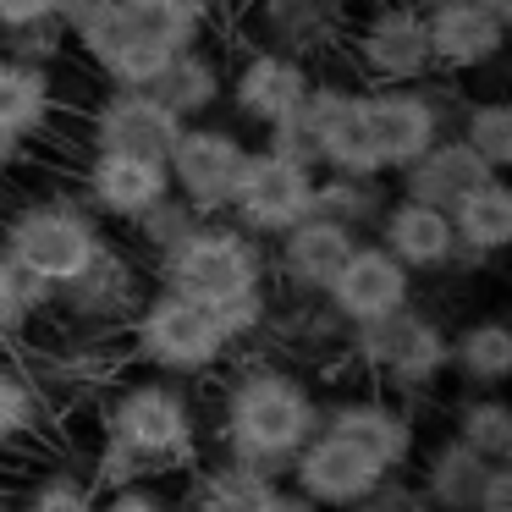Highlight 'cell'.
<instances>
[{"instance_id":"6da1fadb","label":"cell","mask_w":512,"mask_h":512,"mask_svg":"<svg viewBox=\"0 0 512 512\" xmlns=\"http://www.w3.org/2000/svg\"><path fill=\"white\" fill-rule=\"evenodd\" d=\"M314 435H320V402H314L303 375H292L281 364H248L232 375V386L221 397L226 463L281 479Z\"/></svg>"},{"instance_id":"7a4b0ae2","label":"cell","mask_w":512,"mask_h":512,"mask_svg":"<svg viewBox=\"0 0 512 512\" xmlns=\"http://www.w3.org/2000/svg\"><path fill=\"white\" fill-rule=\"evenodd\" d=\"M105 232L83 204L72 199H34L6 215L0 226V254L23 281L39 292H61L100 259Z\"/></svg>"},{"instance_id":"3957f363","label":"cell","mask_w":512,"mask_h":512,"mask_svg":"<svg viewBox=\"0 0 512 512\" xmlns=\"http://www.w3.org/2000/svg\"><path fill=\"white\" fill-rule=\"evenodd\" d=\"M265 276H270L265 243L237 232L232 221H199L171 254H160V287L182 292L204 309H226L248 292H265Z\"/></svg>"},{"instance_id":"277c9868","label":"cell","mask_w":512,"mask_h":512,"mask_svg":"<svg viewBox=\"0 0 512 512\" xmlns=\"http://www.w3.org/2000/svg\"><path fill=\"white\" fill-rule=\"evenodd\" d=\"M204 28H193L188 17L149 6V0H116L111 17L83 39V56L111 89H149L160 72L171 67V56H182L188 45H199Z\"/></svg>"},{"instance_id":"5b68a950","label":"cell","mask_w":512,"mask_h":512,"mask_svg":"<svg viewBox=\"0 0 512 512\" xmlns=\"http://www.w3.org/2000/svg\"><path fill=\"white\" fill-rule=\"evenodd\" d=\"M105 441L138 463V474H177L199 452L193 402L171 380H133L105 408Z\"/></svg>"},{"instance_id":"8992f818","label":"cell","mask_w":512,"mask_h":512,"mask_svg":"<svg viewBox=\"0 0 512 512\" xmlns=\"http://www.w3.org/2000/svg\"><path fill=\"white\" fill-rule=\"evenodd\" d=\"M133 353L155 375H210L232 353V336L221 331L215 309L160 287L133 309Z\"/></svg>"},{"instance_id":"52a82bcc","label":"cell","mask_w":512,"mask_h":512,"mask_svg":"<svg viewBox=\"0 0 512 512\" xmlns=\"http://www.w3.org/2000/svg\"><path fill=\"white\" fill-rule=\"evenodd\" d=\"M314 177H320V171H303V166H292V160L270 155V149H248L226 215H232L237 232L259 237V243H265V237L276 243L281 232H292L298 221L314 215Z\"/></svg>"},{"instance_id":"ba28073f","label":"cell","mask_w":512,"mask_h":512,"mask_svg":"<svg viewBox=\"0 0 512 512\" xmlns=\"http://www.w3.org/2000/svg\"><path fill=\"white\" fill-rule=\"evenodd\" d=\"M446 111H452V105H446V94L424 89V83H408V89H364L369 155H375L380 177L408 171L430 144H441L446 122H452Z\"/></svg>"},{"instance_id":"9c48e42d","label":"cell","mask_w":512,"mask_h":512,"mask_svg":"<svg viewBox=\"0 0 512 512\" xmlns=\"http://www.w3.org/2000/svg\"><path fill=\"white\" fill-rule=\"evenodd\" d=\"M353 353L391 391H424L446 369V331H441V320H430V314H419L408 303V309L386 314L375 325H358Z\"/></svg>"},{"instance_id":"30bf717a","label":"cell","mask_w":512,"mask_h":512,"mask_svg":"<svg viewBox=\"0 0 512 512\" xmlns=\"http://www.w3.org/2000/svg\"><path fill=\"white\" fill-rule=\"evenodd\" d=\"M243 160H248V144L232 133V127L188 122L177 133V144H171V155H166L171 193H177L199 221H215V215H226V204H232V188H237V177H243Z\"/></svg>"},{"instance_id":"8fae6325","label":"cell","mask_w":512,"mask_h":512,"mask_svg":"<svg viewBox=\"0 0 512 512\" xmlns=\"http://www.w3.org/2000/svg\"><path fill=\"white\" fill-rule=\"evenodd\" d=\"M353 61L375 89H408L430 78V34L413 0H375L353 28Z\"/></svg>"},{"instance_id":"7c38bea8","label":"cell","mask_w":512,"mask_h":512,"mask_svg":"<svg viewBox=\"0 0 512 512\" xmlns=\"http://www.w3.org/2000/svg\"><path fill=\"white\" fill-rule=\"evenodd\" d=\"M287 474H292V490H298L303 501H314L320 512H347V507H358L391 468H380L358 441H347V435H336L320 424V435L292 457Z\"/></svg>"},{"instance_id":"4fadbf2b","label":"cell","mask_w":512,"mask_h":512,"mask_svg":"<svg viewBox=\"0 0 512 512\" xmlns=\"http://www.w3.org/2000/svg\"><path fill=\"white\" fill-rule=\"evenodd\" d=\"M320 298H325V314H331V320H342L358 331V325H375V320H386V314L408 309L413 276L380 243H364V237H358L353 254L342 259V270L331 276V287H325Z\"/></svg>"},{"instance_id":"5bb4252c","label":"cell","mask_w":512,"mask_h":512,"mask_svg":"<svg viewBox=\"0 0 512 512\" xmlns=\"http://www.w3.org/2000/svg\"><path fill=\"white\" fill-rule=\"evenodd\" d=\"M182 127L188 122H177V116L144 89H111L89 111V138H94L100 155H133V160H160V166H166V155H171Z\"/></svg>"},{"instance_id":"9a60e30c","label":"cell","mask_w":512,"mask_h":512,"mask_svg":"<svg viewBox=\"0 0 512 512\" xmlns=\"http://www.w3.org/2000/svg\"><path fill=\"white\" fill-rule=\"evenodd\" d=\"M424 12V34H430V67L452 72H479L501 56L507 45V23L496 12H485L479 0H413Z\"/></svg>"},{"instance_id":"2e32d148","label":"cell","mask_w":512,"mask_h":512,"mask_svg":"<svg viewBox=\"0 0 512 512\" xmlns=\"http://www.w3.org/2000/svg\"><path fill=\"white\" fill-rule=\"evenodd\" d=\"M314 89L309 61L281 56V50H248L232 72H226V100L243 122L254 127H276L281 116H292Z\"/></svg>"},{"instance_id":"e0dca14e","label":"cell","mask_w":512,"mask_h":512,"mask_svg":"<svg viewBox=\"0 0 512 512\" xmlns=\"http://www.w3.org/2000/svg\"><path fill=\"white\" fill-rule=\"evenodd\" d=\"M375 243L397 259L408 276H435V270L457 265V237H452V221L446 210H430L419 199H386L375 221Z\"/></svg>"},{"instance_id":"ac0fdd59","label":"cell","mask_w":512,"mask_h":512,"mask_svg":"<svg viewBox=\"0 0 512 512\" xmlns=\"http://www.w3.org/2000/svg\"><path fill=\"white\" fill-rule=\"evenodd\" d=\"M353 243H358V232L325 221V215H309V221H298L292 232L276 237L270 270H276V276L287 281L292 292H303V298H320V292L331 287V276L342 270V259L353 254Z\"/></svg>"},{"instance_id":"d6986e66","label":"cell","mask_w":512,"mask_h":512,"mask_svg":"<svg viewBox=\"0 0 512 512\" xmlns=\"http://www.w3.org/2000/svg\"><path fill=\"white\" fill-rule=\"evenodd\" d=\"M83 193H89L94 215L105 221H127L133 226L149 204H160L171 193V177L160 160H133V155H89V171H83Z\"/></svg>"},{"instance_id":"ffe728a7","label":"cell","mask_w":512,"mask_h":512,"mask_svg":"<svg viewBox=\"0 0 512 512\" xmlns=\"http://www.w3.org/2000/svg\"><path fill=\"white\" fill-rule=\"evenodd\" d=\"M320 424L336 435H347V441H358L380 468H391V474H402V468L413 463V446H419L413 419L386 397H347V402H336V408H320Z\"/></svg>"},{"instance_id":"44dd1931","label":"cell","mask_w":512,"mask_h":512,"mask_svg":"<svg viewBox=\"0 0 512 512\" xmlns=\"http://www.w3.org/2000/svg\"><path fill=\"white\" fill-rule=\"evenodd\" d=\"M397 177H402V199H419V204H430V210L452 215L457 204H463L479 182L496 177V171H490L457 133H446L441 144H430L408 171H397Z\"/></svg>"},{"instance_id":"7402d4cb","label":"cell","mask_w":512,"mask_h":512,"mask_svg":"<svg viewBox=\"0 0 512 512\" xmlns=\"http://www.w3.org/2000/svg\"><path fill=\"white\" fill-rule=\"evenodd\" d=\"M254 50L309 61L320 45L342 34V0H254Z\"/></svg>"},{"instance_id":"603a6c76","label":"cell","mask_w":512,"mask_h":512,"mask_svg":"<svg viewBox=\"0 0 512 512\" xmlns=\"http://www.w3.org/2000/svg\"><path fill=\"white\" fill-rule=\"evenodd\" d=\"M61 298H67L72 320H89V325H116V320H127V314L144 303L138 298L133 259H127L122 248H111V243L100 248V259H94L72 287H61Z\"/></svg>"},{"instance_id":"cb8c5ba5","label":"cell","mask_w":512,"mask_h":512,"mask_svg":"<svg viewBox=\"0 0 512 512\" xmlns=\"http://www.w3.org/2000/svg\"><path fill=\"white\" fill-rule=\"evenodd\" d=\"M144 94H155L177 122H204V116L226 100V61L215 56V50H204V39H199V45H188L182 56H171V67L160 72Z\"/></svg>"},{"instance_id":"d4e9b609","label":"cell","mask_w":512,"mask_h":512,"mask_svg":"<svg viewBox=\"0 0 512 512\" xmlns=\"http://www.w3.org/2000/svg\"><path fill=\"white\" fill-rule=\"evenodd\" d=\"M446 221H452V237H457V259H474V265L496 259L512 243V188L501 177L479 182Z\"/></svg>"},{"instance_id":"484cf974","label":"cell","mask_w":512,"mask_h":512,"mask_svg":"<svg viewBox=\"0 0 512 512\" xmlns=\"http://www.w3.org/2000/svg\"><path fill=\"white\" fill-rule=\"evenodd\" d=\"M446 369L474 391H496L512 375V325L468 320L457 336H446Z\"/></svg>"},{"instance_id":"4316f807","label":"cell","mask_w":512,"mask_h":512,"mask_svg":"<svg viewBox=\"0 0 512 512\" xmlns=\"http://www.w3.org/2000/svg\"><path fill=\"white\" fill-rule=\"evenodd\" d=\"M276 490H281V479L221 457L215 468H199V474H193L182 512H270L276 507Z\"/></svg>"},{"instance_id":"83f0119b","label":"cell","mask_w":512,"mask_h":512,"mask_svg":"<svg viewBox=\"0 0 512 512\" xmlns=\"http://www.w3.org/2000/svg\"><path fill=\"white\" fill-rule=\"evenodd\" d=\"M50 111H56V83H50V72L0 56V133H12L28 144V138H39L50 127Z\"/></svg>"},{"instance_id":"f1b7e54d","label":"cell","mask_w":512,"mask_h":512,"mask_svg":"<svg viewBox=\"0 0 512 512\" xmlns=\"http://www.w3.org/2000/svg\"><path fill=\"white\" fill-rule=\"evenodd\" d=\"M485 474H490L485 457H474L463 441H441L419 474V501L430 512H474V496L485 485Z\"/></svg>"},{"instance_id":"f546056e","label":"cell","mask_w":512,"mask_h":512,"mask_svg":"<svg viewBox=\"0 0 512 512\" xmlns=\"http://www.w3.org/2000/svg\"><path fill=\"white\" fill-rule=\"evenodd\" d=\"M380 210H386L380 177H336V171L314 177V215H325V221L347 226V232H364V226L380 221Z\"/></svg>"},{"instance_id":"4dcf8cb0","label":"cell","mask_w":512,"mask_h":512,"mask_svg":"<svg viewBox=\"0 0 512 512\" xmlns=\"http://www.w3.org/2000/svg\"><path fill=\"white\" fill-rule=\"evenodd\" d=\"M452 441H463L474 457L485 463H507L512 457V408L496 397V391H479L457 408L452 419Z\"/></svg>"},{"instance_id":"1f68e13d","label":"cell","mask_w":512,"mask_h":512,"mask_svg":"<svg viewBox=\"0 0 512 512\" xmlns=\"http://www.w3.org/2000/svg\"><path fill=\"white\" fill-rule=\"evenodd\" d=\"M457 138L501 177L512 166V105L507 100H468L457 111Z\"/></svg>"},{"instance_id":"d6a6232c","label":"cell","mask_w":512,"mask_h":512,"mask_svg":"<svg viewBox=\"0 0 512 512\" xmlns=\"http://www.w3.org/2000/svg\"><path fill=\"white\" fill-rule=\"evenodd\" d=\"M39 419H45L39 386L23 375V369L0 364V446H6V441H23V435H34Z\"/></svg>"},{"instance_id":"836d02e7","label":"cell","mask_w":512,"mask_h":512,"mask_svg":"<svg viewBox=\"0 0 512 512\" xmlns=\"http://www.w3.org/2000/svg\"><path fill=\"white\" fill-rule=\"evenodd\" d=\"M193 226H199V215H193L188 204L177 199V193H166L160 204H149V210L138 215V221H133V232H138V243H144L149 254L160 259V254H171V248H177L182 237L193 232Z\"/></svg>"},{"instance_id":"e575fe53","label":"cell","mask_w":512,"mask_h":512,"mask_svg":"<svg viewBox=\"0 0 512 512\" xmlns=\"http://www.w3.org/2000/svg\"><path fill=\"white\" fill-rule=\"evenodd\" d=\"M17 512H94V485L72 474H45L17 501Z\"/></svg>"},{"instance_id":"d590c367","label":"cell","mask_w":512,"mask_h":512,"mask_svg":"<svg viewBox=\"0 0 512 512\" xmlns=\"http://www.w3.org/2000/svg\"><path fill=\"white\" fill-rule=\"evenodd\" d=\"M0 39H6V56L12 61H28V67H45V72L56 67L61 50L72 45L56 17H50V23H34V28H17V34H0Z\"/></svg>"},{"instance_id":"8d00e7d4","label":"cell","mask_w":512,"mask_h":512,"mask_svg":"<svg viewBox=\"0 0 512 512\" xmlns=\"http://www.w3.org/2000/svg\"><path fill=\"white\" fill-rule=\"evenodd\" d=\"M39 298H45V292H39L34 281L17 276V270L6 265V254H0V336H17V331H23Z\"/></svg>"},{"instance_id":"74e56055","label":"cell","mask_w":512,"mask_h":512,"mask_svg":"<svg viewBox=\"0 0 512 512\" xmlns=\"http://www.w3.org/2000/svg\"><path fill=\"white\" fill-rule=\"evenodd\" d=\"M94 512H182V496H171V490L138 479V485H122V490L94 496Z\"/></svg>"},{"instance_id":"f35d334b","label":"cell","mask_w":512,"mask_h":512,"mask_svg":"<svg viewBox=\"0 0 512 512\" xmlns=\"http://www.w3.org/2000/svg\"><path fill=\"white\" fill-rule=\"evenodd\" d=\"M111 6H116V0H56V23L67 28L72 45H83V39L111 17Z\"/></svg>"},{"instance_id":"ab89813d","label":"cell","mask_w":512,"mask_h":512,"mask_svg":"<svg viewBox=\"0 0 512 512\" xmlns=\"http://www.w3.org/2000/svg\"><path fill=\"white\" fill-rule=\"evenodd\" d=\"M413 507H419V490H413L402 474H386L358 507H347V512H413Z\"/></svg>"},{"instance_id":"60d3db41","label":"cell","mask_w":512,"mask_h":512,"mask_svg":"<svg viewBox=\"0 0 512 512\" xmlns=\"http://www.w3.org/2000/svg\"><path fill=\"white\" fill-rule=\"evenodd\" d=\"M50 17H56V0H0V34L50 23Z\"/></svg>"},{"instance_id":"b9f144b4","label":"cell","mask_w":512,"mask_h":512,"mask_svg":"<svg viewBox=\"0 0 512 512\" xmlns=\"http://www.w3.org/2000/svg\"><path fill=\"white\" fill-rule=\"evenodd\" d=\"M474 512H512V468L507 463H490L485 485L474 496Z\"/></svg>"},{"instance_id":"7bdbcfd3","label":"cell","mask_w":512,"mask_h":512,"mask_svg":"<svg viewBox=\"0 0 512 512\" xmlns=\"http://www.w3.org/2000/svg\"><path fill=\"white\" fill-rule=\"evenodd\" d=\"M149 6H166V12H177V17H188L193 28H210L215 17L226 12V0H149Z\"/></svg>"},{"instance_id":"ee69618b","label":"cell","mask_w":512,"mask_h":512,"mask_svg":"<svg viewBox=\"0 0 512 512\" xmlns=\"http://www.w3.org/2000/svg\"><path fill=\"white\" fill-rule=\"evenodd\" d=\"M270 512H320V507H314V501H303L292 485H281L276 490V507H270Z\"/></svg>"},{"instance_id":"f6af8a7d","label":"cell","mask_w":512,"mask_h":512,"mask_svg":"<svg viewBox=\"0 0 512 512\" xmlns=\"http://www.w3.org/2000/svg\"><path fill=\"white\" fill-rule=\"evenodd\" d=\"M23 138H12V133H0V177H6V171H12L17 166V160H23Z\"/></svg>"},{"instance_id":"bcb514c9","label":"cell","mask_w":512,"mask_h":512,"mask_svg":"<svg viewBox=\"0 0 512 512\" xmlns=\"http://www.w3.org/2000/svg\"><path fill=\"white\" fill-rule=\"evenodd\" d=\"M479 6H485V12H496L501 23H512V0H479Z\"/></svg>"},{"instance_id":"7dc6e473","label":"cell","mask_w":512,"mask_h":512,"mask_svg":"<svg viewBox=\"0 0 512 512\" xmlns=\"http://www.w3.org/2000/svg\"><path fill=\"white\" fill-rule=\"evenodd\" d=\"M0 512H17V501H12V496H6V490H0Z\"/></svg>"},{"instance_id":"c3c4849f","label":"cell","mask_w":512,"mask_h":512,"mask_svg":"<svg viewBox=\"0 0 512 512\" xmlns=\"http://www.w3.org/2000/svg\"><path fill=\"white\" fill-rule=\"evenodd\" d=\"M413 512H430V507H424V501H419V507H413Z\"/></svg>"}]
</instances>
